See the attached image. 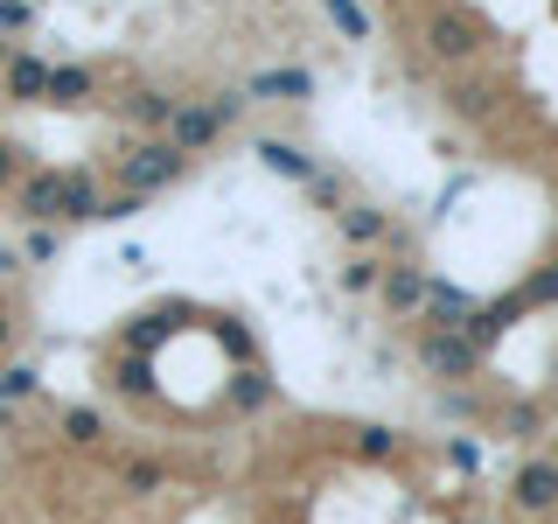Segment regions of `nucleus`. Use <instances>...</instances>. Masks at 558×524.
Wrapping results in <instances>:
<instances>
[{"label": "nucleus", "mask_w": 558, "mask_h": 524, "mask_svg": "<svg viewBox=\"0 0 558 524\" xmlns=\"http://www.w3.org/2000/svg\"><path fill=\"white\" fill-rule=\"evenodd\" d=\"M28 392H35L28 364H0V398H28Z\"/></svg>", "instance_id": "0eeeda50"}, {"label": "nucleus", "mask_w": 558, "mask_h": 524, "mask_svg": "<svg viewBox=\"0 0 558 524\" xmlns=\"http://www.w3.org/2000/svg\"><path fill=\"white\" fill-rule=\"evenodd\" d=\"M63 433H70L77 448H92L98 433H105V419H98V413H84V406H70V413H63Z\"/></svg>", "instance_id": "423d86ee"}, {"label": "nucleus", "mask_w": 558, "mask_h": 524, "mask_svg": "<svg viewBox=\"0 0 558 524\" xmlns=\"http://www.w3.org/2000/svg\"><path fill=\"white\" fill-rule=\"evenodd\" d=\"M63 217H98V182L92 175H63Z\"/></svg>", "instance_id": "39448f33"}, {"label": "nucleus", "mask_w": 558, "mask_h": 524, "mask_svg": "<svg viewBox=\"0 0 558 524\" xmlns=\"http://www.w3.org/2000/svg\"><path fill=\"white\" fill-rule=\"evenodd\" d=\"M217 105H189V112H174L168 119V147L174 154H196V147H209V140H217Z\"/></svg>", "instance_id": "f03ea898"}, {"label": "nucleus", "mask_w": 558, "mask_h": 524, "mask_svg": "<svg viewBox=\"0 0 558 524\" xmlns=\"http://www.w3.org/2000/svg\"><path fill=\"white\" fill-rule=\"evenodd\" d=\"M14 266H22V259H14V252H8V245H0V279H8Z\"/></svg>", "instance_id": "ddd939ff"}, {"label": "nucleus", "mask_w": 558, "mask_h": 524, "mask_svg": "<svg viewBox=\"0 0 558 524\" xmlns=\"http://www.w3.org/2000/svg\"><path fill=\"white\" fill-rule=\"evenodd\" d=\"M28 22H35L28 0H0V28H28Z\"/></svg>", "instance_id": "9d476101"}, {"label": "nucleus", "mask_w": 558, "mask_h": 524, "mask_svg": "<svg viewBox=\"0 0 558 524\" xmlns=\"http://www.w3.org/2000/svg\"><path fill=\"white\" fill-rule=\"evenodd\" d=\"M8 98H49V63L43 57H8Z\"/></svg>", "instance_id": "20e7f679"}, {"label": "nucleus", "mask_w": 558, "mask_h": 524, "mask_svg": "<svg viewBox=\"0 0 558 524\" xmlns=\"http://www.w3.org/2000/svg\"><path fill=\"white\" fill-rule=\"evenodd\" d=\"M14 162H22V147H14V140H0V189L14 182Z\"/></svg>", "instance_id": "9b49d317"}, {"label": "nucleus", "mask_w": 558, "mask_h": 524, "mask_svg": "<svg viewBox=\"0 0 558 524\" xmlns=\"http://www.w3.org/2000/svg\"><path fill=\"white\" fill-rule=\"evenodd\" d=\"M119 175H126V196H140V189H161V182H174V175H182V154H174L168 140H154V147H133Z\"/></svg>", "instance_id": "f257e3e1"}, {"label": "nucleus", "mask_w": 558, "mask_h": 524, "mask_svg": "<svg viewBox=\"0 0 558 524\" xmlns=\"http://www.w3.org/2000/svg\"><path fill=\"white\" fill-rule=\"evenodd\" d=\"M84 92H92L84 70H49V98H84Z\"/></svg>", "instance_id": "6e6552de"}, {"label": "nucleus", "mask_w": 558, "mask_h": 524, "mask_svg": "<svg viewBox=\"0 0 558 524\" xmlns=\"http://www.w3.org/2000/svg\"><path fill=\"white\" fill-rule=\"evenodd\" d=\"M258 154H266L272 168H287V175H307V162H301V154H293V147H279V140H266V147H258Z\"/></svg>", "instance_id": "1a4fd4ad"}, {"label": "nucleus", "mask_w": 558, "mask_h": 524, "mask_svg": "<svg viewBox=\"0 0 558 524\" xmlns=\"http://www.w3.org/2000/svg\"><path fill=\"white\" fill-rule=\"evenodd\" d=\"M0 343H8V314H0Z\"/></svg>", "instance_id": "4468645a"}, {"label": "nucleus", "mask_w": 558, "mask_h": 524, "mask_svg": "<svg viewBox=\"0 0 558 524\" xmlns=\"http://www.w3.org/2000/svg\"><path fill=\"white\" fill-rule=\"evenodd\" d=\"M22 210H28V224H57L63 217V175L57 168L28 175V182H22Z\"/></svg>", "instance_id": "7ed1b4c3"}, {"label": "nucleus", "mask_w": 558, "mask_h": 524, "mask_svg": "<svg viewBox=\"0 0 558 524\" xmlns=\"http://www.w3.org/2000/svg\"><path fill=\"white\" fill-rule=\"evenodd\" d=\"M57 252V231H28V259H49Z\"/></svg>", "instance_id": "f8f14e48"}]
</instances>
